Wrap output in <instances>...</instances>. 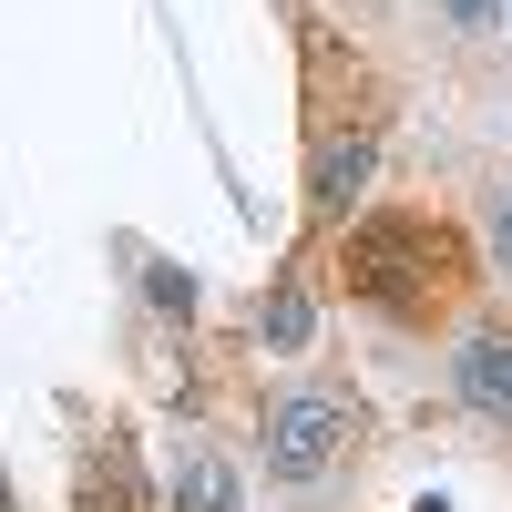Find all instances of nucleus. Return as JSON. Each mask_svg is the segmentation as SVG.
<instances>
[{"label":"nucleus","instance_id":"1","mask_svg":"<svg viewBox=\"0 0 512 512\" xmlns=\"http://www.w3.org/2000/svg\"><path fill=\"white\" fill-rule=\"evenodd\" d=\"M461 277H472V246H461L441 216H369L349 226V287L369 297V308H390V318H441Z\"/></svg>","mask_w":512,"mask_h":512},{"label":"nucleus","instance_id":"2","mask_svg":"<svg viewBox=\"0 0 512 512\" xmlns=\"http://www.w3.org/2000/svg\"><path fill=\"white\" fill-rule=\"evenodd\" d=\"M338 451H349V400L338 390H297L267 410V472L277 482H318Z\"/></svg>","mask_w":512,"mask_h":512},{"label":"nucleus","instance_id":"3","mask_svg":"<svg viewBox=\"0 0 512 512\" xmlns=\"http://www.w3.org/2000/svg\"><path fill=\"white\" fill-rule=\"evenodd\" d=\"M461 400L472 410H512V338H492V328L461 338Z\"/></svg>","mask_w":512,"mask_h":512},{"label":"nucleus","instance_id":"4","mask_svg":"<svg viewBox=\"0 0 512 512\" xmlns=\"http://www.w3.org/2000/svg\"><path fill=\"white\" fill-rule=\"evenodd\" d=\"M359 175H369V134H349V144H318V185H308V205H318V216H349Z\"/></svg>","mask_w":512,"mask_h":512},{"label":"nucleus","instance_id":"5","mask_svg":"<svg viewBox=\"0 0 512 512\" xmlns=\"http://www.w3.org/2000/svg\"><path fill=\"white\" fill-rule=\"evenodd\" d=\"M175 512H236V472L216 451H185L175 461Z\"/></svg>","mask_w":512,"mask_h":512},{"label":"nucleus","instance_id":"6","mask_svg":"<svg viewBox=\"0 0 512 512\" xmlns=\"http://www.w3.org/2000/svg\"><path fill=\"white\" fill-rule=\"evenodd\" d=\"M82 512H144V502H134V451H123V441H103L93 482H82Z\"/></svg>","mask_w":512,"mask_h":512},{"label":"nucleus","instance_id":"7","mask_svg":"<svg viewBox=\"0 0 512 512\" xmlns=\"http://www.w3.org/2000/svg\"><path fill=\"white\" fill-rule=\"evenodd\" d=\"M256 338H267V349H308V287H267L256 297Z\"/></svg>","mask_w":512,"mask_h":512},{"label":"nucleus","instance_id":"8","mask_svg":"<svg viewBox=\"0 0 512 512\" xmlns=\"http://www.w3.org/2000/svg\"><path fill=\"white\" fill-rule=\"evenodd\" d=\"M441 11H451V31H492V21H502V0H441Z\"/></svg>","mask_w":512,"mask_h":512},{"label":"nucleus","instance_id":"9","mask_svg":"<svg viewBox=\"0 0 512 512\" xmlns=\"http://www.w3.org/2000/svg\"><path fill=\"white\" fill-rule=\"evenodd\" d=\"M144 287H154V308H195V277H175V267H154Z\"/></svg>","mask_w":512,"mask_h":512},{"label":"nucleus","instance_id":"10","mask_svg":"<svg viewBox=\"0 0 512 512\" xmlns=\"http://www.w3.org/2000/svg\"><path fill=\"white\" fill-rule=\"evenodd\" d=\"M492 246H502V267H512V205H502V226H492Z\"/></svg>","mask_w":512,"mask_h":512},{"label":"nucleus","instance_id":"11","mask_svg":"<svg viewBox=\"0 0 512 512\" xmlns=\"http://www.w3.org/2000/svg\"><path fill=\"white\" fill-rule=\"evenodd\" d=\"M502 11H512V0H502Z\"/></svg>","mask_w":512,"mask_h":512}]
</instances>
